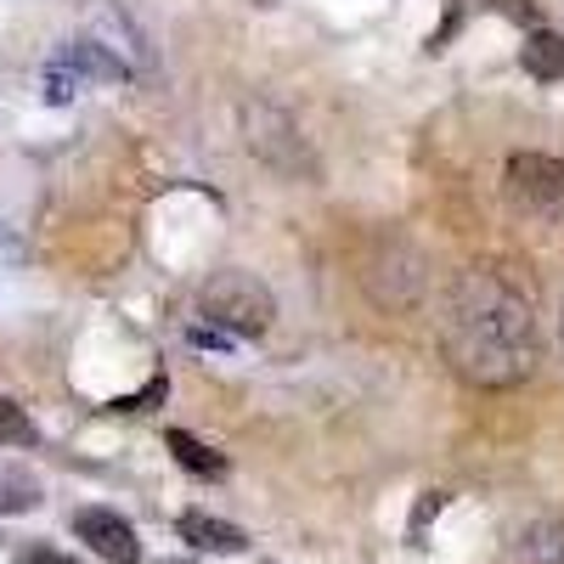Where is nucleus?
Returning a JSON list of instances; mask_svg holds the SVG:
<instances>
[{
  "instance_id": "f257e3e1",
  "label": "nucleus",
  "mask_w": 564,
  "mask_h": 564,
  "mask_svg": "<svg viewBox=\"0 0 564 564\" xmlns=\"http://www.w3.org/2000/svg\"><path fill=\"white\" fill-rule=\"evenodd\" d=\"M441 350L463 384L508 390L536 367V322L531 300L491 265H468L441 294Z\"/></svg>"
},
{
  "instance_id": "f03ea898",
  "label": "nucleus",
  "mask_w": 564,
  "mask_h": 564,
  "mask_svg": "<svg viewBox=\"0 0 564 564\" xmlns=\"http://www.w3.org/2000/svg\"><path fill=\"white\" fill-rule=\"evenodd\" d=\"M198 311L209 316V327L260 339L265 327H271V316H276V300H271V289H265L254 271H215L204 289H198Z\"/></svg>"
},
{
  "instance_id": "7ed1b4c3",
  "label": "nucleus",
  "mask_w": 564,
  "mask_h": 564,
  "mask_svg": "<svg viewBox=\"0 0 564 564\" xmlns=\"http://www.w3.org/2000/svg\"><path fill=\"white\" fill-rule=\"evenodd\" d=\"M74 536L97 553V558H108V564H141L135 525L119 520L113 508H79V513H74Z\"/></svg>"
},
{
  "instance_id": "20e7f679",
  "label": "nucleus",
  "mask_w": 564,
  "mask_h": 564,
  "mask_svg": "<svg viewBox=\"0 0 564 564\" xmlns=\"http://www.w3.org/2000/svg\"><path fill=\"white\" fill-rule=\"evenodd\" d=\"M508 198L513 204H558L564 198V159L513 153L508 159Z\"/></svg>"
},
{
  "instance_id": "39448f33",
  "label": "nucleus",
  "mask_w": 564,
  "mask_h": 564,
  "mask_svg": "<svg viewBox=\"0 0 564 564\" xmlns=\"http://www.w3.org/2000/svg\"><path fill=\"white\" fill-rule=\"evenodd\" d=\"M175 531L193 542V547H209V553H243L249 547V536L231 525V520H215V513H198V508H186L181 520H175Z\"/></svg>"
},
{
  "instance_id": "423d86ee",
  "label": "nucleus",
  "mask_w": 564,
  "mask_h": 564,
  "mask_svg": "<svg viewBox=\"0 0 564 564\" xmlns=\"http://www.w3.org/2000/svg\"><path fill=\"white\" fill-rule=\"evenodd\" d=\"M40 502H45L40 480L29 475V468H18V463L0 457V513H34Z\"/></svg>"
},
{
  "instance_id": "0eeeda50",
  "label": "nucleus",
  "mask_w": 564,
  "mask_h": 564,
  "mask_svg": "<svg viewBox=\"0 0 564 564\" xmlns=\"http://www.w3.org/2000/svg\"><path fill=\"white\" fill-rule=\"evenodd\" d=\"M164 446L175 452V463H181V468H193V475H226V457H220V452H209L198 435H186V430H164Z\"/></svg>"
},
{
  "instance_id": "6e6552de",
  "label": "nucleus",
  "mask_w": 564,
  "mask_h": 564,
  "mask_svg": "<svg viewBox=\"0 0 564 564\" xmlns=\"http://www.w3.org/2000/svg\"><path fill=\"white\" fill-rule=\"evenodd\" d=\"M520 63H525V74L531 79H558L564 74V34H531L525 40V52H520Z\"/></svg>"
},
{
  "instance_id": "1a4fd4ad",
  "label": "nucleus",
  "mask_w": 564,
  "mask_h": 564,
  "mask_svg": "<svg viewBox=\"0 0 564 564\" xmlns=\"http://www.w3.org/2000/svg\"><path fill=\"white\" fill-rule=\"evenodd\" d=\"M63 63H68V68H79V74H90V79H124V63H119V57H108V52H97L90 40H74L68 52H63Z\"/></svg>"
},
{
  "instance_id": "9d476101",
  "label": "nucleus",
  "mask_w": 564,
  "mask_h": 564,
  "mask_svg": "<svg viewBox=\"0 0 564 564\" xmlns=\"http://www.w3.org/2000/svg\"><path fill=\"white\" fill-rule=\"evenodd\" d=\"M0 446H40L34 417H29L12 395H0Z\"/></svg>"
},
{
  "instance_id": "9b49d317",
  "label": "nucleus",
  "mask_w": 564,
  "mask_h": 564,
  "mask_svg": "<svg viewBox=\"0 0 564 564\" xmlns=\"http://www.w3.org/2000/svg\"><path fill=\"white\" fill-rule=\"evenodd\" d=\"M525 553L564 564V525H531V531H525Z\"/></svg>"
},
{
  "instance_id": "f8f14e48",
  "label": "nucleus",
  "mask_w": 564,
  "mask_h": 564,
  "mask_svg": "<svg viewBox=\"0 0 564 564\" xmlns=\"http://www.w3.org/2000/svg\"><path fill=\"white\" fill-rule=\"evenodd\" d=\"M18 564H74V558H63V553H52V547H23Z\"/></svg>"
},
{
  "instance_id": "ddd939ff",
  "label": "nucleus",
  "mask_w": 564,
  "mask_h": 564,
  "mask_svg": "<svg viewBox=\"0 0 564 564\" xmlns=\"http://www.w3.org/2000/svg\"><path fill=\"white\" fill-rule=\"evenodd\" d=\"M164 564H186V558H164Z\"/></svg>"
}]
</instances>
